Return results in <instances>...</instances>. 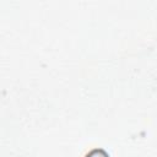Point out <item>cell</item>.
I'll list each match as a JSON object with an SVG mask.
<instances>
[{"instance_id": "1", "label": "cell", "mask_w": 157, "mask_h": 157, "mask_svg": "<svg viewBox=\"0 0 157 157\" xmlns=\"http://www.w3.org/2000/svg\"><path fill=\"white\" fill-rule=\"evenodd\" d=\"M87 157H97V150H93L90 155H87ZM99 157H108V155L102 150L101 151V155H99Z\"/></svg>"}]
</instances>
